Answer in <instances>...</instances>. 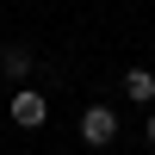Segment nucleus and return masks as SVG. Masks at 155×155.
<instances>
[{"label": "nucleus", "instance_id": "3", "mask_svg": "<svg viewBox=\"0 0 155 155\" xmlns=\"http://www.w3.org/2000/svg\"><path fill=\"white\" fill-rule=\"evenodd\" d=\"M0 74H6V81H25V74H31V50H25V44H6V50H0Z\"/></svg>", "mask_w": 155, "mask_h": 155}, {"label": "nucleus", "instance_id": "4", "mask_svg": "<svg viewBox=\"0 0 155 155\" xmlns=\"http://www.w3.org/2000/svg\"><path fill=\"white\" fill-rule=\"evenodd\" d=\"M124 99H137V106H155V74H149V68H130V74H124Z\"/></svg>", "mask_w": 155, "mask_h": 155}, {"label": "nucleus", "instance_id": "2", "mask_svg": "<svg viewBox=\"0 0 155 155\" xmlns=\"http://www.w3.org/2000/svg\"><path fill=\"white\" fill-rule=\"evenodd\" d=\"M112 137H118V112H112V106H87L81 112V143L87 149H106Z\"/></svg>", "mask_w": 155, "mask_h": 155}, {"label": "nucleus", "instance_id": "5", "mask_svg": "<svg viewBox=\"0 0 155 155\" xmlns=\"http://www.w3.org/2000/svg\"><path fill=\"white\" fill-rule=\"evenodd\" d=\"M143 137H149V143H155V106H149V118H143Z\"/></svg>", "mask_w": 155, "mask_h": 155}, {"label": "nucleus", "instance_id": "1", "mask_svg": "<svg viewBox=\"0 0 155 155\" xmlns=\"http://www.w3.org/2000/svg\"><path fill=\"white\" fill-rule=\"evenodd\" d=\"M6 118L19 124V130H37V124L50 118V99L37 93V87H12V99H6Z\"/></svg>", "mask_w": 155, "mask_h": 155}]
</instances>
